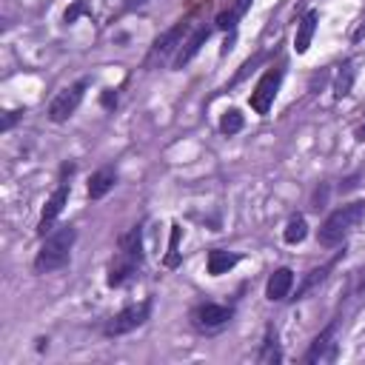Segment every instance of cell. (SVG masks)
<instances>
[{
    "instance_id": "24",
    "label": "cell",
    "mask_w": 365,
    "mask_h": 365,
    "mask_svg": "<svg viewBox=\"0 0 365 365\" xmlns=\"http://www.w3.org/2000/svg\"><path fill=\"white\" fill-rule=\"evenodd\" d=\"M86 11H88V3H86V0H74V3L66 9V14H63V23H66V26H71V23H74L80 14H86Z\"/></svg>"
},
{
    "instance_id": "1",
    "label": "cell",
    "mask_w": 365,
    "mask_h": 365,
    "mask_svg": "<svg viewBox=\"0 0 365 365\" xmlns=\"http://www.w3.org/2000/svg\"><path fill=\"white\" fill-rule=\"evenodd\" d=\"M362 217H365V202H362V200H354V202H348V205H339V208L331 211V214L325 217V222L319 225L317 242H319L322 248H334V245L345 242V240L351 237V231L362 222Z\"/></svg>"
},
{
    "instance_id": "8",
    "label": "cell",
    "mask_w": 365,
    "mask_h": 365,
    "mask_svg": "<svg viewBox=\"0 0 365 365\" xmlns=\"http://www.w3.org/2000/svg\"><path fill=\"white\" fill-rule=\"evenodd\" d=\"M336 354H339V345H336V319H334V322H328V325L311 339V345H308V351H305L302 359H305L308 365H317V362H334Z\"/></svg>"
},
{
    "instance_id": "3",
    "label": "cell",
    "mask_w": 365,
    "mask_h": 365,
    "mask_svg": "<svg viewBox=\"0 0 365 365\" xmlns=\"http://www.w3.org/2000/svg\"><path fill=\"white\" fill-rule=\"evenodd\" d=\"M188 26H191L188 17H182V20H177L171 29H165L160 37H154V43H151V48H148V54H145V68H154V66L165 63L174 51H180Z\"/></svg>"
},
{
    "instance_id": "16",
    "label": "cell",
    "mask_w": 365,
    "mask_h": 365,
    "mask_svg": "<svg viewBox=\"0 0 365 365\" xmlns=\"http://www.w3.org/2000/svg\"><path fill=\"white\" fill-rule=\"evenodd\" d=\"M237 262H240V254H234V251H222V248H214V251H208L205 268H208V274H211V277H222V274H228Z\"/></svg>"
},
{
    "instance_id": "28",
    "label": "cell",
    "mask_w": 365,
    "mask_h": 365,
    "mask_svg": "<svg viewBox=\"0 0 365 365\" xmlns=\"http://www.w3.org/2000/svg\"><path fill=\"white\" fill-rule=\"evenodd\" d=\"M148 0H123V11H134V9H140V6H145Z\"/></svg>"
},
{
    "instance_id": "6",
    "label": "cell",
    "mask_w": 365,
    "mask_h": 365,
    "mask_svg": "<svg viewBox=\"0 0 365 365\" xmlns=\"http://www.w3.org/2000/svg\"><path fill=\"white\" fill-rule=\"evenodd\" d=\"M86 88H88V80H77V83H71L68 88H63V91L48 103V120H51V123H66V120L77 111V106L83 103Z\"/></svg>"
},
{
    "instance_id": "11",
    "label": "cell",
    "mask_w": 365,
    "mask_h": 365,
    "mask_svg": "<svg viewBox=\"0 0 365 365\" xmlns=\"http://www.w3.org/2000/svg\"><path fill=\"white\" fill-rule=\"evenodd\" d=\"M211 31H214L211 26H200V29H197V31H194V34H191V37H188L182 46H180V51L174 54V68H182V66H188V63H191V60L200 54V48L208 43Z\"/></svg>"
},
{
    "instance_id": "27",
    "label": "cell",
    "mask_w": 365,
    "mask_h": 365,
    "mask_svg": "<svg viewBox=\"0 0 365 365\" xmlns=\"http://www.w3.org/2000/svg\"><path fill=\"white\" fill-rule=\"evenodd\" d=\"M100 103H103L106 108H114V106H117V91H114V88H106L103 97H100Z\"/></svg>"
},
{
    "instance_id": "4",
    "label": "cell",
    "mask_w": 365,
    "mask_h": 365,
    "mask_svg": "<svg viewBox=\"0 0 365 365\" xmlns=\"http://www.w3.org/2000/svg\"><path fill=\"white\" fill-rule=\"evenodd\" d=\"M148 314H151V299H143V302H137V305H125L123 311H117V314L106 322L103 334H106V336H123V334H131V331H137L140 325H145Z\"/></svg>"
},
{
    "instance_id": "13",
    "label": "cell",
    "mask_w": 365,
    "mask_h": 365,
    "mask_svg": "<svg viewBox=\"0 0 365 365\" xmlns=\"http://www.w3.org/2000/svg\"><path fill=\"white\" fill-rule=\"evenodd\" d=\"M317 20H319V11H317V9H311V11L302 14V20H299V26H297V34H294V51H297V54H305V51H308L311 37H314V31H317Z\"/></svg>"
},
{
    "instance_id": "14",
    "label": "cell",
    "mask_w": 365,
    "mask_h": 365,
    "mask_svg": "<svg viewBox=\"0 0 365 365\" xmlns=\"http://www.w3.org/2000/svg\"><path fill=\"white\" fill-rule=\"evenodd\" d=\"M251 3H254V0H234L228 9H222V11L217 14L214 29H220V31H234L237 23H240V20L245 17V11L251 9Z\"/></svg>"
},
{
    "instance_id": "26",
    "label": "cell",
    "mask_w": 365,
    "mask_h": 365,
    "mask_svg": "<svg viewBox=\"0 0 365 365\" xmlns=\"http://www.w3.org/2000/svg\"><path fill=\"white\" fill-rule=\"evenodd\" d=\"M20 114H23V111H6V117H3V123H0V131H9V128L20 120Z\"/></svg>"
},
{
    "instance_id": "21",
    "label": "cell",
    "mask_w": 365,
    "mask_h": 365,
    "mask_svg": "<svg viewBox=\"0 0 365 365\" xmlns=\"http://www.w3.org/2000/svg\"><path fill=\"white\" fill-rule=\"evenodd\" d=\"M242 125H245V117H242L237 108H228V111H222V117H220V131H222L225 137H234V134H240V131H242Z\"/></svg>"
},
{
    "instance_id": "29",
    "label": "cell",
    "mask_w": 365,
    "mask_h": 365,
    "mask_svg": "<svg viewBox=\"0 0 365 365\" xmlns=\"http://www.w3.org/2000/svg\"><path fill=\"white\" fill-rule=\"evenodd\" d=\"M356 140H365V128H359V131H356Z\"/></svg>"
},
{
    "instance_id": "17",
    "label": "cell",
    "mask_w": 365,
    "mask_h": 365,
    "mask_svg": "<svg viewBox=\"0 0 365 365\" xmlns=\"http://www.w3.org/2000/svg\"><path fill=\"white\" fill-rule=\"evenodd\" d=\"M257 362L262 365H277L282 362V348H279V339H277V328H265V336H262V345L257 351Z\"/></svg>"
},
{
    "instance_id": "7",
    "label": "cell",
    "mask_w": 365,
    "mask_h": 365,
    "mask_svg": "<svg viewBox=\"0 0 365 365\" xmlns=\"http://www.w3.org/2000/svg\"><path fill=\"white\" fill-rule=\"evenodd\" d=\"M231 317H234V308L231 305H220V302H200L188 314V319H191V325L197 331H217L225 322H231Z\"/></svg>"
},
{
    "instance_id": "2",
    "label": "cell",
    "mask_w": 365,
    "mask_h": 365,
    "mask_svg": "<svg viewBox=\"0 0 365 365\" xmlns=\"http://www.w3.org/2000/svg\"><path fill=\"white\" fill-rule=\"evenodd\" d=\"M74 240H77V231L71 225H63V228L46 234V240H43L37 257H34V271L37 274H51V271L68 265Z\"/></svg>"
},
{
    "instance_id": "5",
    "label": "cell",
    "mask_w": 365,
    "mask_h": 365,
    "mask_svg": "<svg viewBox=\"0 0 365 365\" xmlns=\"http://www.w3.org/2000/svg\"><path fill=\"white\" fill-rule=\"evenodd\" d=\"M282 66H271L259 80H257V86H254V91H251V97H248V103H251V108L257 111V114H268L271 111V106H274V100H277V91H279V83H282Z\"/></svg>"
},
{
    "instance_id": "9",
    "label": "cell",
    "mask_w": 365,
    "mask_h": 365,
    "mask_svg": "<svg viewBox=\"0 0 365 365\" xmlns=\"http://www.w3.org/2000/svg\"><path fill=\"white\" fill-rule=\"evenodd\" d=\"M68 194H71V185H68V182H60V185L51 191V197H48L46 205H43L40 222H37V234H40V237H46V234L54 231L51 225H54L57 217L63 214V208H66V202H68Z\"/></svg>"
},
{
    "instance_id": "12",
    "label": "cell",
    "mask_w": 365,
    "mask_h": 365,
    "mask_svg": "<svg viewBox=\"0 0 365 365\" xmlns=\"http://www.w3.org/2000/svg\"><path fill=\"white\" fill-rule=\"evenodd\" d=\"M291 288H294V271L282 265V268L271 271V277H268V282H265V299L279 302V299H285V297L291 294Z\"/></svg>"
},
{
    "instance_id": "18",
    "label": "cell",
    "mask_w": 365,
    "mask_h": 365,
    "mask_svg": "<svg viewBox=\"0 0 365 365\" xmlns=\"http://www.w3.org/2000/svg\"><path fill=\"white\" fill-rule=\"evenodd\" d=\"M114 182H117V174H114L111 168H100V171H94V174L88 177V197H91V200L106 197V194L114 188Z\"/></svg>"
},
{
    "instance_id": "10",
    "label": "cell",
    "mask_w": 365,
    "mask_h": 365,
    "mask_svg": "<svg viewBox=\"0 0 365 365\" xmlns=\"http://www.w3.org/2000/svg\"><path fill=\"white\" fill-rule=\"evenodd\" d=\"M137 271H140V262L117 251V257H114V259L108 262L106 285H108V288H123V285H125L128 279H134V277H137Z\"/></svg>"
},
{
    "instance_id": "22",
    "label": "cell",
    "mask_w": 365,
    "mask_h": 365,
    "mask_svg": "<svg viewBox=\"0 0 365 365\" xmlns=\"http://www.w3.org/2000/svg\"><path fill=\"white\" fill-rule=\"evenodd\" d=\"M351 86H354V66L345 63V66L339 68L336 80H334V97H336V100L348 97V94H351Z\"/></svg>"
},
{
    "instance_id": "19",
    "label": "cell",
    "mask_w": 365,
    "mask_h": 365,
    "mask_svg": "<svg viewBox=\"0 0 365 365\" xmlns=\"http://www.w3.org/2000/svg\"><path fill=\"white\" fill-rule=\"evenodd\" d=\"M120 254L137 259L143 265V228L140 225H131L123 237H120Z\"/></svg>"
},
{
    "instance_id": "20",
    "label": "cell",
    "mask_w": 365,
    "mask_h": 365,
    "mask_svg": "<svg viewBox=\"0 0 365 365\" xmlns=\"http://www.w3.org/2000/svg\"><path fill=\"white\" fill-rule=\"evenodd\" d=\"M305 237H308V222H305V217H302V214L291 217L288 225H285V231H282V240H285L288 245H297V242H302Z\"/></svg>"
},
{
    "instance_id": "15",
    "label": "cell",
    "mask_w": 365,
    "mask_h": 365,
    "mask_svg": "<svg viewBox=\"0 0 365 365\" xmlns=\"http://www.w3.org/2000/svg\"><path fill=\"white\" fill-rule=\"evenodd\" d=\"M336 259H339V254L334 257V259H328L325 265H319V268H311L305 277H302V282H299V288H297V294H294V299H302V297H308L317 285H322L325 279H328V274H331V268L336 265Z\"/></svg>"
},
{
    "instance_id": "25",
    "label": "cell",
    "mask_w": 365,
    "mask_h": 365,
    "mask_svg": "<svg viewBox=\"0 0 365 365\" xmlns=\"http://www.w3.org/2000/svg\"><path fill=\"white\" fill-rule=\"evenodd\" d=\"M257 63H259V54H257V57H251V60H245V63H242V68H240V71H237V77H234V80H231V83H240V80H242V77H245V74H248V68H254V66H257Z\"/></svg>"
},
{
    "instance_id": "23",
    "label": "cell",
    "mask_w": 365,
    "mask_h": 365,
    "mask_svg": "<svg viewBox=\"0 0 365 365\" xmlns=\"http://www.w3.org/2000/svg\"><path fill=\"white\" fill-rule=\"evenodd\" d=\"M180 231H182V228L174 222V225H171V240H168V254H165V268H177V265H180V251H177Z\"/></svg>"
}]
</instances>
